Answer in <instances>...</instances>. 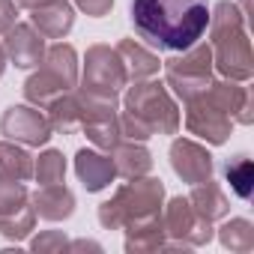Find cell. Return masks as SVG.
<instances>
[{
    "mask_svg": "<svg viewBox=\"0 0 254 254\" xmlns=\"http://www.w3.org/2000/svg\"><path fill=\"white\" fill-rule=\"evenodd\" d=\"M129 18L138 36L156 51H186L209 27L206 0H132Z\"/></svg>",
    "mask_w": 254,
    "mask_h": 254,
    "instance_id": "1",
    "label": "cell"
},
{
    "mask_svg": "<svg viewBox=\"0 0 254 254\" xmlns=\"http://www.w3.org/2000/svg\"><path fill=\"white\" fill-rule=\"evenodd\" d=\"M180 123H183L180 108L162 81L153 78L132 81V87L126 90L123 114H120V132L126 141L144 144L153 135H177Z\"/></svg>",
    "mask_w": 254,
    "mask_h": 254,
    "instance_id": "2",
    "label": "cell"
},
{
    "mask_svg": "<svg viewBox=\"0 0 254 254\" xmlns=\"http://www.w3.org/2000/svg\"><path fill=\"white\" fill-rule=\"evenodd\" d=\"M209 48H212V66L230 78V81H248L254 75V57L251 42L245 33V15L236 3L221 0L209 9Z\"/></svg>",
    "mask_w": 254,
    "mask_h": 254,
    "instance_id": "3",
    "label": "cell"
},
{
    "mask_svg": "<svg viewBox=\"0 0 254 254\" xmlns=\"http://www.w3.org/2000/svg\"><path fill=\"white\" fill-rule=\"evenodd\" d=\"M165 203V183L156 177H135L123 183L111 200L99 206V224L105 230H123L129 221L159 215Z\"/></svg>",
    "mask_w": 254,
    "mask_h": 254,
    "instance_id": "4",
    "label": "cell"
},
{
    "mask_svg": "<svg viewBox=\"0 0 254 254\" xmlns=\"http://www.w3.org/2000/svg\"><path fill=\"white\" fill-rule=\"evenodd\" d=\"M78 87V51L69 42H54L45 48L39 69L24 81V99L36 108H48L57 96Z\"/></svg>",
    "mask_w": 254,
    "mask_h": 254,
    "instance_id": "5",
    "label": "cell"
},
{
    "mask_svg": "<svg viewBox=\"0 0 254 254\" xmlns=\"http://www.w3.org/2000/svg\"><path fill=\"white\" fill-rule=\"evenodd\" d=\"M165 87H171L183 102L200 96L212 81V48L209 42H194L186 51H177L171 60L162 63Z\"/></svg>",
    "mask_w": 254,
    "mask_h": 254,
    "instance_id": "6",
    "label": "cell"
},
{
    "mask_svg": "<svg viewBox=\"0 0 254 254\" xmlns=\"http://www.w3.org/2000/svg\"><path fill=\"white\" fill-rule=\"evenodd\" d=\"M162 224H165V236H168L162 248H197L215 236L212 221L200 218L194 212V206L189 203V197H183V194L168 200V206L162 209Z\"/></svg>",
    "mask_w": 254,
    "mask_h": 254,
    "instance_id": "7",
    "label": "cell"
},
{
    "mask_svg": "<svg viewBox=\"0 0 254 254\" xmlns=\"http://www.w3.org/2000/svg\"><path fill=\"white\" fill-rule=\"evenodd\" d=\"M129 84L126 66L117 54V48L111 45H90L87 57H84V75H81V87L84 90H96V93H120Z\"/></svg>",
    "mask_w": 254,
    "mask_h": 254,
    "instance_id": "8",
    "label": "cell"
},
{
    "mask_svg": "<svg viewBox=\"0 0 254 254\" xmlns=\"http://www.w3.org/2000/svg\"><path fill=\"white\" fill-rule=\"evenodd\" d=\"M0 135L24 147H45L54 135L48 117L36 105H12L0 117Z\"/></svg>",
    "mask_w": 254,
    "mask_h": 254,
    "instance_id": "9",
    "label": "cell"
},
{
    "mask_svg": "<svg viewBox=\"0 0 254 254\" xmlns=\"http://www.w3.org/2000/svg\"><path fill=\"white\" fill-rule=\"evenodd\" d=\"M186 126L189 132L203 138L206 144H224L230 138V129H233V120L227 114H221L203 93L194 96L191 102H186Z\"/></svg>",
    "mask_w": 254,
    "mask_h": 254,
    "instance_id": "10",
    "label": "cell"
},
{
    "mask_svg": "<svg viewBox=\"0 0 254 254\" xmlns=\"http://www.w3.org/2000/svg\"><path fill=\"white\" fill-rule=\"evenodd\" d=\"M168 156H171L174 174H177L183 183L194 186V183L212 180L215 162H212V153H209L203 144H197V141H191V138H177V141L171 144V153H168Z\"/></svg>",
    "mask_w": 254,
    "mask_h": 254,
    "instance_id": "11",
    "label": "cell"
},
{
    "mask_svg": "<svg viewBox=\"0 0 254 254\" xmlns=\"http://www.w3.org/2000/svg\"><path fill=\"white\" fill-rule=\"evenodd\" d=\"M3 51L6 60L15 63V69H36L45 57V36L30 24V21H15L6 33H3Z\"/></svg>",
    "mask_w": 254,
    "mask_h": 254,
    "instance_id": "12",
    "label": "cell"
},
{
    "mask_svg": "<svg viewBox=\"0 0 254 254\" xmlns=\"http://www.w3.org/2000/svg\"><path fill=\"white\" fill-rule=\"evenodd\" d=\"M203 96L221 111V114H227L233 123H242V126H248L251 120H254V102H251V90L248 87H242V81H230V78H224V81H209V87L203 90Z\"/></svg>",
    "mask_w": 254,
    "mask_h": 254,
    "instance_id": "13",
    "label": "cell"
},
{
    "mask_svg": "<svg viewBox=\"0 0 254 254\" xmlns=\"http://www.w3.org/2000/svg\"><path fill=\"white\" fill-rule=\"evenodd\" d=\"M75 174L81 180V186L87 191H105L114 180H117V168H114V159L105 156V150H78L75 153Z\"/></svg>",
    "mask_w": 254,
    "mask_h": 254,
    "instance_id": "14",
    "label": "cell"
},
{
    "mask_svg": "<svg viewBox=\"0 0 254 254\" xmlns=\"http://www.w3.org/2000/svg\"><path fill=\"white\" fill-rule=\"evenodd\" d=\"M30 24L45 36V39H66L69 30L75 27V6L69 0H54L39 9H30Z\"/></svg>",
    "mask_w": 254,
    "mask_h": 254,
    "instance_id": "15",
    "label": "cell"
},
{
    "mask_svg": "<svg viewBox=\"0 0 254 254\" xmlns=\"http://www.w3.org/2000/svg\"><path fill=\"white\" fill-rule=\"evenodd\" d=\"M30 206L39 218L45 221H66L75 212V194L63 186V183H51V186H39V191L30 197Z\"/></svg>",
    "mask_w": 254,
    "mask_h": 254,
    "instance_id": "16",
    "label": "cell"
},
{
    "mask_svg": "<svg viewBox=\"0 0 254 254\" xmlns=\"http://www.w3.org/2000/svg\"><path fill=\"white\" fill-rule=\"evenodd\" d=\"M108 156L114 159V168H117V177L123 180H135V177H144L153 171V153L141 144V141H120L114 150H108Z\"/></svg>",
    "mask_w": 254,
    "mask_h": 254,
    "instance_id": "17",
    "label": "cell"
},
{
    "mask_svg": "<svg viewBox=\"0 0 254 254\" xmlns=\"http://www.w3.org/2000/svg\"><path fill=\"white\" fill-rule=\"evenodd\" d=\"M117 54H120V60H123V66H126L129 81L153 78V75H159V69H162L159 54H153L150 48H144V45L135 42V39H123V42L117 45Z\"/></svg>",
    "mask_w": 254,
    "mask_h": 254,
    "instance_id": "18",
    "label": "cell"
},
{
    "mask_svg": "<svg viewBox=\"0 0 254 254\" xmlns=\"http://www.w3.org/2000/svg\"><path fill=\"white\" fill-rule=\"evenodd\" d=\"M189 203H191L194 212H197L200 218H206V221H218V218H224V215L230 212V200H227V194H224L221 186L212 183V180L194 183L191 191H189Z\"/></svg>",
    "mask_w": 254,
    "mask_h": 254,
    "instance_id": "19",
    "label": "cell"
},
{
    "mask_svg": "<svg viewBox=\"0 0 254 254\" xmlns=\"http://www.w3.org/2000/svg\"><path fill=\"white\" fill-rule=\"evenodd\" d=\"M126 230V251H156L165 245V224H162V212L159 215H150V218H138V221H129L123 227Z\"/></svg>",
    "mask_w": 254,
    "mask_h": 254,
    "instance_id": "20",
    "label": "cell"
},
{
    "mask_svg": "<svg viewBox=\"0 0 254 254\" xmlns=\"http://www.w3.org/2000/svg\"><path fill=\"white\" fill-rule=\"evenodd\" d=\"M45 111H48L45 117H48V123H51V129H54V132L69 135V132L81 129V108H78V96H75V90L57 96Z\"/></svg>",
    "mask_w": 254,
    "mask_h": 254,
    "instance_id": "21",
    "label": "cell"
},
{
    "mask_svg": "<svg viewBox=\"0 0 254 254\" xmlns=\"http://www.w3.org/2000/svg\"><path fill=\"white\" fill-rule=\"evenodd\" d=\"M0 177L27 183L33 177V156L15 141H0Z\"/></svg>",
    "mask_w": 254,
    "mask_h": 254,
    "instance_id": "22",
    "label": "cell"
},
{
    "mask_svg": "<svg viewBox=\"0 0 254 254\" xmlns=\"http://www.w3.org/2000/svg\"><path fill=\"white\" fill-rule=\"evenodd\" d=\"M224 180L230 186V191L239 200H251L254 191V171H251V159L245 153H236L224 162Z\"/></svg>",
    "mask_w": 254,
    "mask_h": 254,
    "instance_id": "23",
    "label": "cell"
},
{
    "mask_svg": "<svg viewBox=\"0 0 254 254\" xmlns=\"http://www.w3.org/2000/svg\"><path fill=\"white\" fill-rule=\"evenodd\" d=\"M87 141L96 147V150H114L120 141H123V132H120V114H111V117H102V120H93V123H84L81 126Z\"/></svg>",
    "mask_w": 254,
    "mask_h": 254,
    "instance_id": "24",
    "label": "cell"
},
{
    "mask_svg": "<svg viewBox=\"0 0 254 254\" xmlns=\"http://www.w3.org/2000/svg\"><path fill=\"white\" fill-rule=\"evenodd\" d=\"M218 239L227 251H251L254 248V224L248 218H227L221 227H218Z\"/></svg>",
    "mask_w": 254,
    "mask_h": 254,
    "instance_id": "25",
    "label": "cell"
},
{
    "mask_svg": "<svg viewBox=\"0 0 254 254\" xmlns=\"http://www.w3.org/2000/svg\"><path fill=\"white\" fill-rule=\"evenodd\" d=\"M36 227V212L30 206V200L24 206H18L15 212H6V215H0V236H6L12 242H21L33 233Z\"/></svg>",
    "mask_w": 254,
    "mask_h": 254,
    "instance_id": "26",
    "label": "cell"
},
{
    "mask_svg": "<svg viewBox=\"0 0 254 254\" xmlns=\"http://www.w3.org/2000/svg\"><path fill=\"white\" fill-rule=\"evenodd\" d=\"M33 177L39 186H51V183H63L66 177V156L60 150H45L39 153V159L33 162Z\"/></svg>",
    "mask_w": 254,
    "mask_h": 254,
    "instance_id": "27",
    "label": "cell"
},
{
    "mask_svg": "<svg viewBox=\"0 0 254 254\" xmlns=\"http://www.w3.org/2000/svg\"><path fill=\"white\" fill-rule=\"evenodd\" d=\"M30 200V191L21 180H12V177H0V215L6 212H15L18 206H24Z\"/></svg>",
    "mask_w": 254,
    "mask_h": 254,
    "instance_id": "28",
    "label": "cell"
},
{
    "mask_svg": "<svg viewBox=\"0 0 254 254\" xmlns=\"http://www.w3.org/2000/svg\"><path fill=\"white\" fill-rule=\"evenodd\" d=\"M30 248L45 254V251H66L69 248V239L63 230H42L36 239H30Z\"/></svg>",
    "mask_w": 254,
    "mask_h": 254,
    "instance_id": "29",
    "label": "cell"
},
{
    "mask_svg": "<svg viewBox=\"0 0 254 254\" xmlns=\"http://www.w3.org/2000/svg\"><path fill=\"white\" fill-rule=\"evenodd\" d=\"M72 6L87 12L90 18H105L114 9V0H72Z\"/></svg>",
    "mask_w": 254,
    "mask_h": 254,
    "instance_id": "30",
    "label": "cell"
},
{
    "mask_svg": "<svg viewBox=\"0 0 254 254\" xmlns=\"http://www.w3.org/2000/svg\"><path fill=\"white\" fill-rule=\"evenodd\" d=\"M18 21V3L15 0H0V36Z\"/></svg>",
    "mask_w": 254,
    "mask_h": 254,
    "instance_id": "31",
    "label": "cell"
},
{
    "mask_svg": "<svg viewBox=\"0 0 254 254\" xmlns=\"http://www.w3.org/2000/svg\"><path fill=\"white\" fill-rule=\"evenodd\" d=\"M69 248H72V251H84V248H90V251H102V245H99V242H90V239H78V242H69Z\"/></svg>",
    "mask_w": 254,
    "mask_h": 254,
    "instance_id": "32",
    "label": "cell"
},
{
    "mask_svg": "<svg viewBox=\"0 0 254 254\" xmlns=\"http://www.w3.org/2000/svg\"><path fill=\"white\" fill-rule=\"evenodd\" d=\"M15 3H18L21 9H39V6H45V3H54V0H15Z\"/></svg>",
    "mask_w": 254,
    "mask_h": 254,
    "instance_id": "33",
    "label": "cell"
},
{
    "mask_svg": "<svg viewBox=\"0 0 254 254\" xmlns=\"http://www.w3.org/2000/svg\"><path fill=\"white\" fill-rule=\"evenodd\" d=\"M6 51H3V45H0V78H3V72H6Z\"/></svg>",
    "mask_w": 254,
    "mask_h": 254,
    "instance_id": "34",
    "label": "cell"
}]
</instances>
